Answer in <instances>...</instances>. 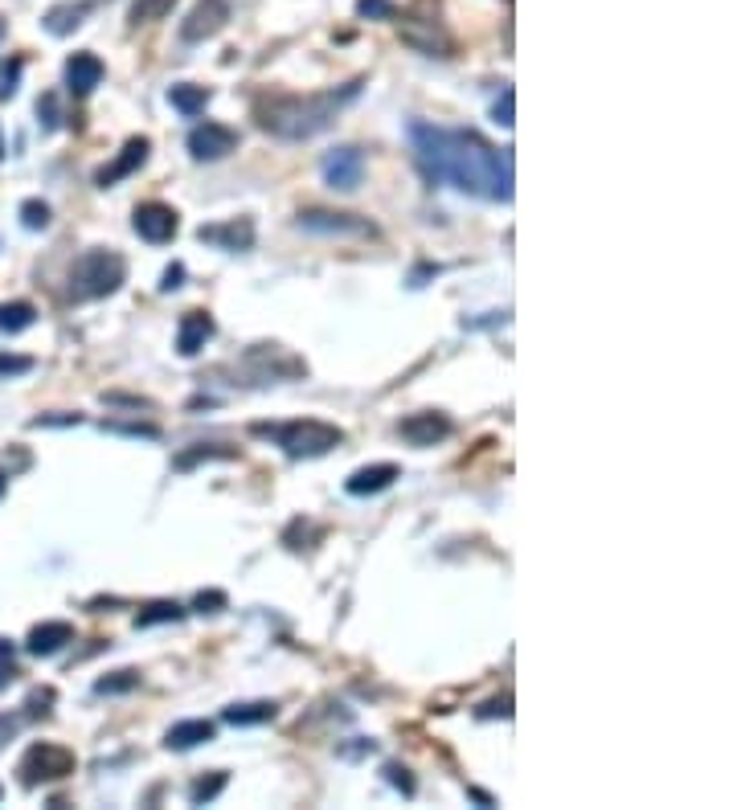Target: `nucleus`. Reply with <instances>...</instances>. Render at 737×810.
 <instances>
[{"mask_svg": "<svg viewBox=\"0 0 737 810\" xmlns=\"http://www.w3.org/2000/svg\"><path fill=\"white\" fill-rule=\"evenodd\" d=\"M365 78H353L344 86L320 90V95H275V99H258L254 103V119L263 131L279 135V140H312L324 127H332V119L349 107L361 95Z\"/></svg>", "mask_w": 737, "mask_h": 810, "instance_id": "nucleus-1", "label": "nucleus"}, {"mask_svg": "<svg viewBox=\"0 0 737 810\" xmlns=\"http://www.w3.org/2000/svg\"><path fill=\"white\" fill-rule=\"evenodd\" d=\"M447 180L471 197L512 201V148L488 144L480 131H447Z\"/></svg>", "mask_w": 737, "mask_h": 810, "instance_id": "nucleus-2", "label": "nucleus"}, {"mask_svg": "<svg viewBox=\"0 0 737 810\" xmlns=\"http://www.w3.org/2000/svg\"><path fill=\"white\" fill-rule=\"evenodd\" d=\"M127 279V262L123 254L115 250H86L74 270H70V299L74 303H86V299H103V295H115Z\"/></svg>", "mask_w": 737, "mask_h": 810, "instance_id": "nucleus-3", "label": "nucleus"}, {"mask_svg": "<svg viewBox=\"0 0 737 810\" xmlns=\"http://www.w3.org/2000/svg\"><path fill=\"white\" fill-rule=\"evenodd\" d=\"M258 434H271L287 459H320L328 450H336L344 442V430L340 426H328V422H291V426H258Z\"/></svg>", "mask_w": 737, "mask_h": 810, "instance_id": "nucleus-4", "label": "nucleus"}, {"mask_svg": "<svg viewBox=\"0 0 737 810\" xmlns=\"http://www.w3.org/2000/svg\"><path fill=\"white\" fill-rule=\"evenodd\" d=\"M74 753L66 745H54V741H41V745H29L21 765H17V774L25 786H41V782H62L74 774Z\"/></svg>", "mask_w": 737, "mask_h": 810, "instance_id": "nucleus-5", "label": "nucleus"}, {"mask_svg": "<svg viewBox=\"0 0 737 810\" xmlns=\"http://www.w3.org/2000/svg\"><path fill=\"white\" fill-rule=\"evenodd\" d=\"M410 144H414V160L422 168V176L430 185H443L447 180V131L426 123V119H410Z\"/></svg>", "mask_w": 737, "mask_h": 810, "instance_id": "nucleus-6", "label": "nucleus"}, {"mask_svg": "<svg viewBox=\"0 0 737 810\" xmlns=\"http://www.w3.org/2000/svg\"><path fill=\"white\" fill-rule=\"evenodd\" d=\"M299 230L320 238H377V225L361 213H336V209H303L295 217Z\"/></svg>", "mask_w": 737, "mask_h": 810, "instance_id": "nucleus-7", "label": "nucleus"}, {"mask_svg": "<svg viewBox=\"0 0 737 810\" xmlns=\"http://www.w3.org/2000/svg\"><path fill=\"white\" fill-rule=\"evenodd\" d=\"M132 225H136V234H140L144 242L164 246V242L177 238V230H181V217H177V209L164 205V201H144V205H136Z\"/></svg>", "mask_w": 737, "mask_h": 810, "instance_id": "nucleus-8", "label": "nucleus"}, {"mask_svg": "<svg viewBox=\"0 0 737 810\" xmlns=\"http://www.w3.org/2000/svg\"><path fill=\"white\" fill-rule=\"evenodd\" d=\"M320 172L328 180V189H340V193H353L365 176V152L344 144V148H332L324 160H320Z\"/></svg>", "mask_w": 737, "mask_h": 810, "instance_id": "nucleus-9", "label": "nucleus"}, {"mask_svg": "<svg viewBox=\"0 0 737 810\" xmlns=\"http://www.w3.org/2000/svg\"><path fill=\"white\" fill-rule=\"evenodd\" d=\"M148 152H152L148 135H132V140L119 148V156L95 172V185H99V189H111V185H119V180L132 176V172H140V168L148 164Z\"/></svg>", "mask_w": 737, "mask_h": 810, "instance_id": "nucleus-10", "label": "nucleus"}, {"mask_svg": "<svg viewBox=\"0 0 737 810\" xmlns=\"http://www.w3.org/2000/svg\"><path fill=\"white\" fill-rule=\"evenodd\" d=\"M451 430H455V422L443 410H418L398 422V438L410 446H435V442L451 438Z\"/></svg>", "mask_w": 737, "mask_h": 810, "instance_id": "nucleus-11", "label": "nucleus"}, {"mask_svg": "<svg viewBox=\"0 0 737 810\" xmlns=\"http://www.w3.org/2000/svg\"><path fill=\"white\" fill-rule=\"evenodd\" d=\"M238 148V131L226 123H197L189 131V152L193 160H226Z\"/></svg>", "mask_w": 737, "mask_h": 810, "instance_id": "nucleus-12", "label": "nucleus"}, {"mask_svg": "<svg viewBox=\"0 0 737 810\" xmlns=\"http://www.w3.org/2000/svg\"><path fill=\"white\" fill-rule=\"evenodd\" d=\"M197 238L205 246H218V250H250L254 246V221L250 217H230L218 225H201Z\"/></svg>", "mask_w": 737, "mask_h": 810, "instance_id": "nucleus-13", "label": "nucleus"}, {"mask_svg": "<svg viewBox=\"0 0 737 810\" xmlns=\"http://www.w3.org/2000/svg\"><path fill=\"white\" fill-rule=\"evenodd\" d=\"M226 21H230V0H197V9L181 25V37L185 41H205V37L218 33Z\"/></svg>", "mask_w": 737, "mask_h": 810, "instance_id": "nucleus-14", "label": "nucleus"}, {"mask_svg": "<svg viewBox=\"0 0 737 810\" xmlns=\"http://www.w3.org/2000/svg\"><path fill=\"white\" fill-rule=\"evenodd\" d=\"M213 332H218V324H213V315L209 311H185L181 315V328H177V352L181 356H197Z\"/></svg>", "mask_w": 737, "mask_h": 810, "instance_id": "nucleus-15", "label": "nucleus"}, {"mask_svg": "<svg viewBox=\"0 0 737 810\" xmlns=\"http://www.w3.org/2000/svg\"><path fill=\"white\" fill-rule=\"evenodd\" d=\"M402 479V467L398 463H373V467H361L344 479V491L349 495H377L385 487H394Z\"/></svg>", "mask_w": 737, "mask_h": 810, "instance_id": "nucleus-16", "label": "nucleus"}, {"mask_svg": "<svg viewBox=\"0 0 737 810\" xmlns=\"http://www.w3.org/2000/svg\"><path fill=\"white\" fill-rule=\"evenodd\" d=\"M66 643H74V626L70 622H37L29 630V639H25V651L29 655H58Z\"/></svg>", "mask_w": 737, "mask_h": 810, "instance_id": "nucleus-17", "label": "nucleus"}, {"mask_svg": "<svg viewBox=\"0 0 737 810\" xmlns=\"http://www.w3.org/2000/svg\"><path fill=\"white\" fill-rule=\"evenodd\" d=\"M103 82V62L95 54H74L66 62V86H70V95H91V90Z\"/></svg>", "mask_w": 737, "mask_h": 810, "instance_id": "nucleus-18", "label": "nucleus"}, {"mask_svg": "<svg viewBox=\"0 0 737 810\" xmlns=\"http://www.w3.org/2000/svg\"><path fill=\"white\" fill-rule=\"evenodd\" d=\"M213 720H181V725H172L168 733H164V749H177V753H185V749H197V745H205V741H213Z\"/></svg>", "mask_w": 737, "mask_h": 810, "instance_id": "nucleus-19", "label": "nucleus"}, {"mask_svg": "<svg viewBox=\"0 0 737 810\" xmlns=\"http://www.w3.org/2000/svg\"><path fill=\"white\" fill-rule=\"evenodd\" d=\"M86 13H91V5H86V0H62V5L46 9L41 25H46L54 37H66V33H74V29L86 21Z\"/></svg>", "mask_w": 737, "mask_h": 810, "instance_id": "nucleus-20", "label": "nucleus"}, {"mask_svg": "<svg viewBox=\"0 0 737 810\" xmlns=\"http://www.w3.org/2000/svg\"><path fill=\"white\" fill-rule=\"evenodd\" d=\"M275 712H279L275 700H250V704H230L222 712V720H226V725L246 729V725H267V720H275Z\"/></svg>", "mask_w": 737, "mask_h": 810, "instance_id": "nucleus-21", "label": "nucleus"}, {"mask_svg": "<svg viewBox=\"0 0 737 810\" xmlns=\"http://www.w3.org/2000/svg\"><path fill=\"white\" fill-rule=\"evenodd\" d=\"M168 103H172V111H181L185 119H197L209 107V90L193 86V82H177V86H168Z\"/></svg>", "mask_w": 737, "mask_h": 810, "instance_id": "nucleus-22", "label": "nucleus"}, {"mask_svg": "<svg viewBox=\"0 0 737 810\" xmlns=\"http://www.w3.org/2000/svg\"><path fill=\"white\" fill-rule=\"evenodd\" d=\"M33 320H37V307H33V303H25V299H13V303H0V332H9V336H17V332L33 328Z\"/></svg>", "mask_w": 737, "mask_h": 810, "instance_id": "nucleus-23", "label": "nucleus"}, {"mask_svg": "<svg viewBox=\"0 0 737 810\" xmlns=\"http://www.w3.org/2000/svg\"><path fill=\"white\" fill-rule=\"evenodd\" d=\"M209 459H238V450L234 446H193V450H181V455L177 459H172V467H177V471H189V467H197V463H209Z\"/></svg>", "mask_w": 737, "mask_h": 810, "instance_id": "nucleus-24", "label": "nucleus"}, {"mask_svg": "<svg viewBox=\"0 0 737 810\" xmlns=\"http://www.w3.org/2000/svg\"><path fill=\"white\" fill-rule=\"evenodd\" d=\"M185 618V606L177 602H148L140 614H136V630H148V626H164V622H181Z\"/></svg>", "mask_w": 737, "mask_h": 810, "instance_id": "nucleus-25", "label": "nucleus"}, {"mask_svg": "<svg viewBox=\"0 0 737 810\" xmlns=\"http://www.w3.org/2000/svg\"><path fill=\"white\" fill-rule=\"evenodd\" d=\"M136 688H140V671L136 667H123V671H111V675H103V680H95L99 696H127Z\"/></svg>", "mask_w": 737, "mask_h": 810, "instance_id": "nucleus-26", "label": "nucleus"}, {"mask_svg": "<svg viewBox=\"0 0 737 810\" xmlns=\"http://www.w3.org/2000/svg\"><path fill=\"white\" fill-rule=\"evenodd\" d=\"M226 782H230V774L226 770H213L209 778H197L193 786H189V802L193 806H205V802H213L222 790H226Z\"/></svg>", "mask_w": 737, "mask_h": 810, "instance_id": "nucleus-27", "label": "nucleus"}, {"mask_svg": "<svg viewBox=\"0 0 737 810\" xmlns=\"http://www.w3.org/2000/svg\"><path fill=\"white\" fill-rule=\"evenodd\" d=\"M385 778H389V786H394V790H402L406 798H414L418 782H414V774L406 770V765H402V761H385Z\"/></svg>", "mask_w": 737, "mask_h": 810, "instance_id": "nucleus-28", "label": "nucleus"}, {"mask_svg": "<svg viewBox=\"0 0 737 810\" xmlns=\"http://www.w3.org/2000/svg\"><path fill=\"white\" fill-rule=\"evenodd\" d=\"M21 225H25V230H46V225H50V205L46 201H25L21 205Z\"/></svg>", "mask_w": 737, "mask_h": 810, "instance_id": "nucleus-29", "label": "nucleus"}, {"mask_svg": "<svg viewBox=\"0 0 737 810\" xmlns=\"http://www.w3.org/2000/svg\"><path fill=\"white\" fill-rule=\"evenodd\" d=\"M172 9V0H136V9H132V25H144V21H156Z\"/></svg>", "mask_w": 737, "mask_h": 810, "instance_id": "nucleus-30", "label": "nucleus"}, {"mask_svg": "<svg viewBox=\"0 0 737 810\" xmlns=\"http://www.w3.org/2000/svg\"><path fill=\"white\" fill-rule=\"evenodd\" d=\"M230 606V598L222 594V590H201L197 598H193V610L197 614H218V610H226Z\"/></svg>", "mask_w": 737, "mask_h": 810, "instance_id": "nucleus-31", "label": "nucleus"}, {"mask_svg": "<svg viewBox=\"0 0 737 810\" xmlns=\"http://www.w3.org/2000/svg\"><path fill=\"white\" fill-rule=\"evenodd\" d=\"M357 13L369 21H389L398 9H394V0H357Z\"/></svg>", "mask_w": 737, "mask_h": 810, "instance_id": "nucleus-32", "label": "nucleus"}, {"mask_svg": "<svg viewBox=\"0 0 737 810\" xmlns=\"http://www.w3.org/2000/svg\"><path fill=\"white\" fill-rule=\"evenodd\" d=\"M33 369V356H13V352H0V377H21Z\"/></svg>", "mask_w": 737, "mask_h": 810, "instance_id": "nucleus-33", "label": "nucleus"}, {"mask_svg": "<svg viewBox=\"0 0 737 810\" xmlns=\"http://www.w3.org/2000/svg\"><path fill=\"white\" fill-rule=\"evenodd\" d=\"M492 115H496V123H504V127L516 123V119H512V115H516V90H512V86H504V95H500V103L492 107Z\"/></svg>", "mask_w": 737, "mask_h": 810, "instance_id": "nucleus-34", "label": "nucleus"}, {"mask_svg": "<svg viewBox=\"0 0 737 810\" xmlns=\"http://www.w3.org/2000/svg\"><path fill=\"white\" fill-rule=\"evenodd\" d=\"M107 430L132 434V438H160V430H156V426H144V422H107Z\"/></svg>", "mask_w": 737, "mask_h": 810, "instance_id": "nucleus-35", "label": "nucleus"}, {"mask_svg": "<svg viewBox=\"0 0 737 810\" xmlns=\"http://www.w3.org/2000/svg\"><path fill=\"white\" fill-rule=\"evenodd\" d=\"M50 704H54V688H41V692H33L29 696V716H50Z\"/></svg>", "mask_w": 737, "mask_h": 810, "instance_id": "nucleus-36", "label": "nucleus"}, {"mask_svg": "<svg viewBox=\"0 0 737 810\" xmlns=\"http://www.w3.org/2000/svg\"><path fill=\"white\" fill-rule=\"evenodd\" d=\"M37 115H41V123H46V127H58V99L54 95H41L37 99Z\"/></svg>", "mask_w": 737, "mask_h": 810, "instance_id": "nucleus-37", "label": "nucleus"}, {"mask_svg": "<svg viewBox=\"0 0 737 810\" xmlns=\"http://www.w3.org/2000/svg\"><path fill=\"white\" fill-rule=\"evenodd\" d=\"M480 720H488V716H512V696H500V700H488L480 712H475Z\"/></svg>", "mask_w": 737, "mask_h": 810, "instance_id": "nucleus-38", "label": "nucleus"}, {"mask_svg": "<svg viewBox=\"0 0 737 810\" xmlns=\"http://www.w3.org/2000/svg\"><path fill=\"white\" fill-rule=\"evenodd\" d=\"M185 283V266L181 262H172L168 270H164V279H160V291H177Z\"/></svg>", "mask_w": 737, "mask_h": 810, "instance_id": "nucleus-39", "label": "nucleus"}, {"mask_svg": "<svg viewBox=\"0 0 737 810\" xmlns=\"http://www.w3.org/2000/svg\"><path fill=\"white\" fill-rule=\"evenodd\" d=\"M82 418L78 414H54V418H33V426L41 430V426H78Z\"/></svg>", "mask_w": 737, "mask_h": 810, "instance_id": "nucleus-40", "label": "nucleus"}, {"mask_svg": "<svg viewBox=\"0 0 737 810\" xmlns=\"http://www.w3.org/2000/svg\"><path fill=\"white\" fill-rule=\"evenodd\" d=\"M17 74H21V62H13L9 74H0V99H9L13 90H17Z\"/></svg>", "mask_w": 737, "mask_h": 810, "instance_id": "nucleus-41", "label": "nucleus"}, {"mask_svg": "<svg viewBox=\"0 0 737 810\" xmlns=\"http://www.w3.org/2000/svg\"><path fill=\"white\" fill-rule=\"evenodd\" d=\"M17 737V716H0V749Z\"/></svg>", "mask_w": 737, "mask_h": 810, "instance_id": "nucleus-42", "label": "nucleus"}, {"mask_svg": "<svg viewBox=\"0 0 737 810\" xmlns=\"http://www.w3.org/2000/svg\"><path fill=\"white\" fill-rule=\"evenodd\" d=\"M9 659H13V643L0 639V663H9Z\"/></svg>", "mask_w": 737, "mask_h": 810, "instance_id": "nucleus-43", "label": "nucleus"}, {"mask_svg": "<svg viewBox=\"0 0 737 810\" xmlns=\"http://www.w3.org/2000/svg\"><path fill=\"white\" fill-rule=\"evenodd\" d=\"M5 487H9V479H5V471H0V495H5Z\"/></svg>", "mask_w": 737, "mask_h": 810, "instance_id": "nucleus-44", "label": "nucleus"}, {"mask_svg": "<svg viewBox=\"0 0 737 810\" xmlns=\"http://www.w3.org/2000/svg\"><path fill=\"white\" fill-rule=\"evenodd\" d=\"M0 160H5V140H0Z\"/></svg>", "mask_w": 737, "mask_h": 810, "instance_id": "nucleus-45", "label": "nucleus"}, {"mask_svg": "<svg viewBox=\"0 0 737 810\" xmlns=\"http://www.w3.org/2000/svg\"><path fill=\"white\" fill-rule=\"evenodd\" d=\"M0 37H5V25H0Z\"/></svg>", "mask_w": 737, "mask_h": 810, "instance_id": "nucleus-46", "label": "nucleus"}]
</instances>
